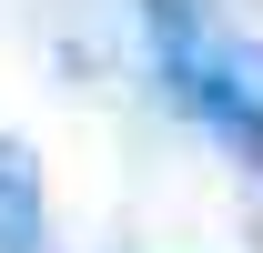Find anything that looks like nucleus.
I'll list each match as a JSON object with an SVG mask.
<instances>
[{
	"instance_id": "obj_1",
	"label": "nucleus",
	"mask_w": 263,
	"mask_h": 253,
	"mask_svg": "<svg viewBox=\"0 0 263 253\" xmlns=\"http://www.w3.org/2000/svg\"><path fill=\"white\" fill-rule=\"evenodd\" d=\"M152 41H162V81L223 152L263 162V51L213 31L193 0H152Z\"/></svg>"
},
{
	"instance_id": "obj_2",
	"label": "nucleus",
	"mask_w": 263,
	"mask_h": 253,
	"mask_svg": "<svg viewBox=\"0 0 263 253\" xmlns=\"http://www.w3.org/2000/svg\"><path fill=\"white\" fill-rule=\"evenodd\" d=\"M41 243V183H31V162L0 142V253H31Z\"/></svg>"
}]
</instances>
